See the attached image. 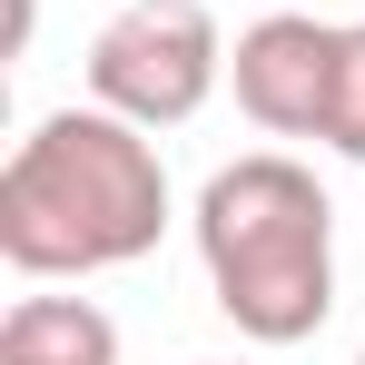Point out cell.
Listing matches in <instances>:
<instances>
[{"mask_svg": "<svg viewBox=\"0 0 365 365\" xmlns=\"http://www.w3.org/2000/svg\"><path fill=\"white\" fill-rule=\"evenodd\" d=\"M326 148L365 168V20H346V40H336V99H326Z\"/></svg>", "mask_w": 365, "mask_h": 365, "instance_id": "cell-6", "label": "cell"}, {"mask_svg": "<svg viewBox=\"0 0 365 365\" xmlns=\"http://www.w3.org/2000/svg\"><path fill=\"white\" fill-rule=\"evenodd\" d=\"M356 365H365V356H356Z\"/></svg>", "mask_w": 365, "mask_h": 365, "instance_id": "cell-7", "label": "cell"}, {"mask_svg": "<svg viewBox=\"0 0 365 365\" xmlns=\"http://www.w3.org/2000/svg\"><path fill=\"white\" fill-rule=\"evenodd\" d=\"M227 79V40L207 0H119L89 40V99L138 128H187Z\"/></svg>", "mask_w": 365, "mask_h": 365, "instance_id": "cell-3", "label": "cell"}, {"mask_svg": "<svg viewBox=\"0 0 365 365\" xmlns=\"http://www.w3.org/2000/svg\"><path fill=\"white\" fill-rule=\"evenodd\" d=\"M0 365H119V316L89 297H20L0 316Z\"/></svg>", "mask_w": 365, "mask_h": 365, "instance_id": "cell-5", "label": "cell"}, {"mask_svg": "<svg viewBox=\"0 0 365 365\" xmlns=\"http://www.w3.org/2000/svg\"><path fill=\"white\" fill-rule=\"evenodd\" d=\"M336 40H346V20H316V10H267V20H247L237 50H227L237 109L267 128V138H326Z\"/></svg>", "mask_w": 365, "mask_h": 365, "instance_id": "cell-4", "label": "cell"}, {"mask_svg": "<svg viewBox=\"0 0 365 365\" xmlns=\"http://www.w3.org/2000/svg\"><path fill=\"white\" fill-rule=\"evenodd\" d=\"M197 267L217 316L257 346H306L336 316V197L306 158L257 148L197 187Z\"/></svg>", "mask_w": 365, "mask_h": 365, "instance_id": "cell-2", "label": "cell"}, {"mask_svg": "<svg viewBox=\"0 0 365 365\" xmlns=\"http://www.w3.org/2000/svg\"><path fill=\"white\" fill-rule=\"evenodd\" d=\"M168 227V168L158 128L119 119L99 99L50 109L0 168V257L20 277H109L138 267Z\"/></svg>", "mask_w": 365, "mask_h": 365, "instance_id": "cell-1", "label": "cell"}]
</instances>
